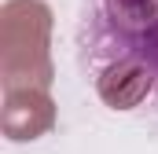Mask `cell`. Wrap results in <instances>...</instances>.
I'll use <instances>...</instances> for the list:
<instances>
[{
  "instance_id": "obj_1",
  "label": "cell",
  "mask_w": 158,
  "mask_h": 154,
  "mask_svg": "<svg viewBox=\"0 0 158 154\" xmlns=\"http://www.w3.org/2000/svg\"><path fill=\"white\" fill-rule=\"evenodd\" d=\"M74 63L110 114L158 125V0H81Z\"/></svg>"
}]
</instances>
